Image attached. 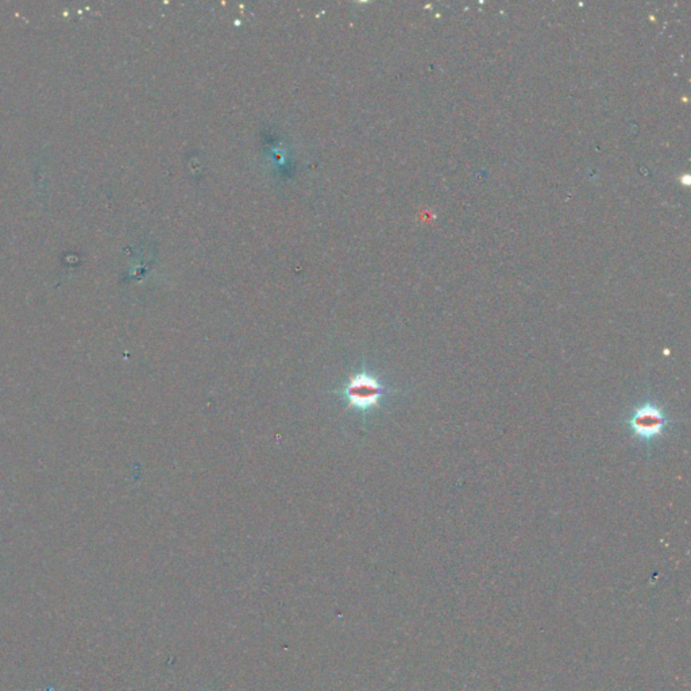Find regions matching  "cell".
<instances>
[{"instance_id": "1", "label": "cell", "mask_w": 691, "mask_h": 691, "mask_svg": "<svg viewBox=\"0 0 691 691\" xmlns=\"http://www.w3.org/2000/svg\"><path fill=\"white\" fill-rule=\"evenodd\" d=\"M628 427L632 437L645 446H651L659 439L665 438L672 418L668 416L666 408L653 400H645L636 405L631 414L622 420Z\"/></svg>"}, {"instance_id": "2", "label": "cell", "mask_w": 691, "mask_h": 691, "mask_svg": "<svg viewBox=\"0 0 691 691\" xmlns=\"http://www.w3.org/2000/svg\"><path fill=\"white\" fill-rule=\"evenodd\" d=\"M389 393L391 388L382 384L377 375L366 370L352 375L342 389L347 404L362 414L380 408Z\"/></svg>"}]
</instances>
